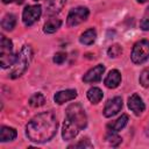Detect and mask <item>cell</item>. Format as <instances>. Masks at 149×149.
<instances>
[{"instance_id": "obj_1", "label": "cell", "mask_w": 149, "mask_h": 149, "mask_svg": "<svg viewBox=\"0 0 149 149\" xmlns=\"http://www.w3.org/2000/svg\"><path fill=\"white\" fill-rule=\"evenodd\" d=\"M58 123L52 112H43L34 116L26 127V134L30 141L43 143L54 137Z\"/></svg>"}, {"instance_id": "obj_2", "label": "cell", "mask_w": 149, "mask_h": 149, "mask_svg": "<svg viewBox=\"0 0 149 149\" xmlns=\"http://www.w3.org/2000/svg\"><path fill=\"white\" fill-rule=\"evenodd\" d=\"M66 118L63 123L62 129V137L65 141H70L74 139L78 133L84 129L87 125V116L86 113L80 104H71L65 111Z\"/></svg>"}, {"instance_id": "obj_3", "label": "cell", "mask_w": 149, "mask_h": 149, "mask_svg": "<svg viewBox=\"0 0 149 149\" xmlns=\"http://www.w3.org/2000/svg\"><path fill=\"white\" fill-rule=\"evenodd\" d=\"M33 58V50L29 45H23L21 51L16 55L15 62L12 65L10 72H9V77L10 78H17L21 74H23V72L27 70L30 61Z\"/></svg>"}, {"instance_id": "obj_4", "label": "cell", "mask_w": 149, "mask_h": 149, "mask_svg": "<svg viewBox=\"0 0 149 149\" xmlns=\"http://www.w3.org/2000/svg\"><path fill=\"white\" fill-rule=\"evenodd\" d=\"M16 56L13 54V44L12 41L8 40L6 36H0V64L1 68L6 69L8 66H12L15 62Z\"/></svg>"}, {"instance_id": "obj_5", "label": "cell", "mask_w": 149, "mask_h": 149, "mask_svg": "<svg viewBox=\"0 0 149 149\" xmlns=\"http://www.w3.org/2000/svg\"><path fill=\"white\" fill-rule=\"evenodd\" d=\"M130 58L133 63L141 64L146 62L149 58V41L148 40H141L136 42L133 47Z\"/></svg>"}, {"instance_id": "obj_6", "label": "cell", "mask_w": 149, "mask_h": 149, "mask_svg": "<svg viewBox=\"0 0 149 149\" xmlns=\"http://www.w3.org/2000/svg\"><path fill=\"white\" fill-rule=\"evenodd\" d=\"M88 9L86 7H76V8H72L69 14H68V19H66V23L69 27H74V26H78L80 24L81 22L86 21L87 17H88Z\"/></svg>"}, {"instance_id": "obj_7", "label": "cell", "mask_w": 149, "mask_h": 149, "mask_svg": "<svg viewBox=\"0 0 149 149\" xmlns=\"http://www.w3.org/2000/svg\"><path fill=\"white\" fill-rule=\"evenodd\" d=\"M42 14V7L40 5H33V6H27L23 12H22V21L24 26L29 27L34 24Z\"/></svg>"}, {"instance_id": "obj_8", "label": "cell", "mask_w": 149, "mask_h": 149, "mask_svg": "<svg viewBox=\"0 0 149 149\" xmlns=\"http://www.w3.org/2000/svg\"><path fill=\"white\" fill-rule=\"evenodd\" d=\"M122 108V99L120 97H115L107 101L104 108V115L106 118H112L116 115Z\"/></svg>"}, {"instance_id": "obj_9", "label": "cell", "mask_w": 149, "mask_h": 149, "mask_svg": "<svg viewBox=\"0 0 149 149\" xmlns=\"http://www.w3.org/2000/svg\"><path fill=\"white\" fill-rule=\"evenodd\" d=\"M104 71H105V66L102 64H98L97 66L92 68L91 70H88L84 74L83 80L85 83H97V81H99L101 79Z\"/></svg>"}, {"instance_id": "obj_10", "label": "cell", "mask_w": 149, "mask_h": 149, "mask_svg": "<svg viewBox=\"0 0 149 149\" xmlns=\"http://www.w3.org/2000/svg\"><path fill=\"white\" fill-rule=\"evenodd\" d=\"M128 107H129V109H130L132 112H134V114H136V115H140V114L144 111V108H146L143 100H142V99L140 98V95L136 94V93L132 94V95L128 98Z\"/></svg>"}, {"instance_id": "obj_11", "label": "cell", "mask_w": 149, "mask_h": 149, "mask_svg": "<svg viewBox=\"0 0 149 149\" xmlns=\"http://www.w3.org/2000/svg\"><path fill=\"white\" fill-rule=\"evenodd\" d=\"M77 97L76 90H65V91H59L54 95V100L56 104L62 105L64 102H68L70 100H73Z\"/></svg>"}, {"instance_id": "obj_12", "label": "cell", "mask_w": 149, "mask_h": 149, "mask_svg": "<svg viewBox=\"0 0 149 149\" xmlns=\"http://www.w3.org/2000/svg\"><path fill=\"white\" fill-rule=\"evenodd\" d=\"M121 81V74L118 70H111L108 72V74L106 76L105 80H104V84L108 87V88H115L119 86Z\"/></svg>"}, {"instance_id": "obj_13", "label": "cell", "mask_w": 149, "mask_h": 149, "mask_svg": "<svg viewBox=\"0 0 149 149\" xmlns=\"http://www.w3.org/2000/svg\"><path fill=\"white\" fill-rule=\"evenodd\" d=\"M128 122V115L127 114H122L120 118H118L115 121H112L107 125V129L108 132H119L121 130Z\"/></svg>"}, {"instance_id": "obj_14", "label": "cell", "mask_w": 149, "mask_h": 149, "mask_svg": "<svg viewBox=\"0 0 149 149\" xmlns=\"http://www.w3.org/2000/svg\"><path fill=\"white\" fill-rule=\"evenodd\" d=\"M65 1L66 0H45V7L48 14L59 13L64 7Z\"/></svg>"}, {"instance_id": "obj_15", "label": "cell", "mask_w": 149, "mask_h": 149, "mask_svg": "<svg viewBox=\"0 0 149 149\" xmlns=\"http://www.w3.org/2000/svg\"><path fill=\"white\" fill-rule=\"evenodd\" d=\"M95 38H97V33H95V30H94L93 28H90V29L85 30V31L80 35L79 41H80L81 44L91 45V44L95 41Z\"/></svg>"}, {"instance_id": "obj_16", "label": "cell", "mask_w": 149, "mask_h": 149, "mask_svg": "<svg viewBox=\"0 0 149 149\" xmlns=\"http://www.w3.org/2000/svg\"><path fill=\"white\" fill-rule=\"evenodd\" d=\"M61 24H62V21L59 19L51 17V19H49L45 22V24L43 27V31L45 34H54L56 30H58V28L61 27Z\"/></svg>"}, {"instance_id": "obj_17", "label": "cell", "mask_w": 149, "mask_h": 149, "mask_svg": "<svg viewBox=\"0 0 149 149\" xmlns=\"http://www.w3.org/2000/svg\"><path fill=\"white\" fill-rule=\"evenodd\" d=\"M16 130L12 127H1L0 129V141L1 142H7V141H12L16 137Z\"/></svg>"}, {"instance_id": "obj_18", "label": "cell", "mask_w": 149, "mask_h": 149, "mask_svg": "<svg viewBox=\"0 0 149 149\" xmlns=\"http://www.w3.org/2000/svg\"><path fill=\"white\" fill-rule=\"evenodd\" d=\"M102 97H104L102 91L100 88H98V87H91L87 91V99L92 104H98L102 99Z\"/></svg>"}, {"instance_id": "obj_19", "label": "cell", "mask_w": 149, "mask_h": 149, "mask_svg": "<svg viewBox=\"0 0 149 149\" xmlns=\"http://www.w3.org/2000/svg\"><path fill=\"white\" fill-rule=\"evenodd\" d=\"M16 24V17L13 14H6L1 21V26L5 30H13Z\"/></svg>"}, {"instance_id": "obj_20", "label": "cell", "mask_w": 149, "mask_h": 149, "mask_svg": "<svg viewBox=\"0 0 149 149\" xmlns=\"http://www.w3.org/2000/svg\"><path fill=\"white\" fill-rule=\"evenodd\" d=\"M44 102H45V99L42 93H35L29 98V105L33 107H40L44 105Z\"/></svg>"}, {"instance_id": "obj_21", "label": "cell", "mask_w": 149, "mask_h": 149, "mask_svg": "<svg viewBox=\"0 0 149 149\" xmlns=\"http://www.w3.org/2000/svg\"><path fill=\"white\" fill-rule=\"evenodd\" d=\"M106 141H107L112 147H118V146L121 143L122 139H121L119 135H116L115 132H108V134L106 135Z\"/></svg>"}, {"instance_id": "obj_22", "label": "cell", "mask_w": 149, "mask_h": 149, "mask_svg": "<svg viewBox=\"0 0 149 149\" xmlns=\"http://www.w3.org/2000/svg\"><path fill=\"white\" fill-rule=\"evenodd\" d=\"M121 52H122V48H121V45H119V44H113V45H111V47L108 48V50H107L108 56H109V57H113V58L120 56Z\"/></svg>"}, {"instance_id": "obj_23", "label": "cell", "mask_w": 149, "mask_h": 149, "mask_svg": "<svg viewBox=\"0 0 149 149\" xmlns=\"http://www.w3.org/2000/svg\"><path fill=\"white\" fill-rule=\"evenodd\" d=\"M140 84L143 87H149V69H146L140 74Z\"/></svg>"}, {"instance_id": "obj_24", "label": "cell", "mask_w": 149, "mask_h": 149, "mask_svg": "<svg viewBox=\"0 0 149 149\" xmlns=\"http://www.w3.org/2000/svg\"><path fill=\"white\" fill-rule=\"evenodd\" d=\"M92 147H93L92 143L87 139H83V140H80L79 142H77L74 144L69 146V148H92Z\"/></svg>"}, {"instance_id": "obj_25", "label": "cell", "mask_w": 149, "mask_h": 149, "mask_svg": "<svg viewBox=\"0 0 149 149\" xmlns=\"http://www.w3.org/2000/svg\"><path fill=\"white\" fill-rule=\"evenodd\" d=\"M65 59H66V54H65V52H57V54L54 56V62H55L56 64H62Z\"/></svg>"}, {"instance_id": "obj_26", "label": "cell", "mask_w": 149, "mask_h": 149, "mask_svg": "<svg viewBox=\"0 0 149 149\" xmlns=\"http://www.w3.org/2000/svg\"><path fill=\"white\" fill-rule=\"evenodd\" d=\"M142 30H149V16H144L140 23Z\"/></svg>"}, {"instance_id": "obj_27", "label": "cell", "mask_w": 149, "mask_h": 149, "mask_svg": "<svg viewBox=\"0 0 149 149\" xmlns=\"http://www.w3.org/2000/svg\"><path fill=\"white\" fill-rule=\"evenodd\" d=\"M24 0H2L3 3H16V5H21L23 3Z\"/></svg>"}, {"instance_id": "obj_28", "label": "cell", "mask_w": 149, "mask_h": 149, "mask_svg": "<svg viewBox=\"0 0 149 149\" xmlns=\"http://www.w3.org/2000/svg\"><path fill=\"white\" fill-rule=\"evenodd\" d=\"M146 134H147V135L149 136V125H148V127L146 128Z\"/></svg>"}, {"instance_id": "obj_29", "label": "cell", "mask_w": 149, "mask_h": 149, "mask_svg": "<svg viewBox=\"0 0 149 149\" xmlns=\"http://www.w3.org/2000/svg\"><path fill=\"white\" fill-rule=\"evenodd\" d=\"M147 0H137V2H140V3H143V2H146Z\"/></svg>"}, {"instance_id": "obj_30", "label": "cell", "mask_w": 149, "mask_h": 149, "mask_svg": "<svg viewBox=\"0 0 149 149\" xmlns=\"http://www.w3.org/2000/svg\"><path fill=\"white\" fill-rule=\"evenodd\" d=\"M36 1H37V0H36Z\"/></svg>"}]
</instances>
